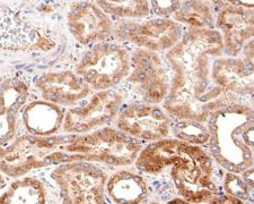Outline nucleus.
Instances as JSON below:
<instances>
[{"mask_svg":"<svg viewBox=\"0 0 254 204\" xmlns=\"http://www.w3.org/2000/svg\"><path fill=\"white\" fill-rule=\"evenodd\" d=\"M96 5L108 15L118 16L121 19H142L149 16L148 1H97Z\"/></svg>","mask_w":254,"mask_h":204,"instance_id":"nucleus-21","label":"nucleus"},{"mask_svg":"<svg viewBox=\"0 0 254 204\" xmlns=\"http://www.w3.org/2000/svg\"><path fill=\"white\" fill-rule=\"evenodd\" d=\"M173 20L194 28H212L215 25L211 7L206 1H183L173 14Z\"/></svg>","mask_w":254,"mask_h":204,"instance_id":"nucleus-20","label":"nucleus"},{"mask_svg":"<svg viewBox=\"0 0 254 204\" xmlns=\"http://www.w3.org/2000/svg\"><path fill=\"white\" fill-rule=\"evenodd\" d=\"M106 193L114 204H139L146 198L147 185L139 175L121 170L108 179Z\"/></svg>","mask_w":254,"mask_h":204,"instance_id":"nucleus-18","label":"nucleus"},{"mask_svg":"<svg viewBox=\"0 0 254 204\" xmlns=\"http://www.w3.org/2000/svg\"><path fill=\"white\" fill-rule=\"evenodd\" d=\"M64 110L48 101H33L22 110L24 126L30 135L51 136L63 127Z\"/></svg>","mask_w":254,"mask_h":204,"instance_id":"nucleus-17","label":"nucleus"},{"mask_svg":"<svg viewBox=\"0 0 254 204\" xmlns=\"http://www.w3.org/2000/svg\"><path fill=\"white\" fill-rule=\"evenodd\" d=\"M140 142L104 127L87 134L34 136L26 134L0 146V174L22 177L34 169L70 162H101L125 167L136 161Z\"/></svg>","mask_w":254,"mask_h":204,"instance_id":"nucleus-2","label":"nucleus"},{"mask_svg":"<svg viewBox=\"0 0 254 204\" xmlns=\"http://www.w3.org/2000/svg\"><path fill=\"white\" fill-rule=\"evenodd\" d=\"M131 72L127 77L134 95L148 104L164 102L170 92V79L161 56L137 49L130 55Z\"/></svg>","mask_w":254,"mask_h":204,"instance_id":"nucleus-8","label":"nucleus"},{"mask_svg":"<svg viewBox=\"0 0 254 204\" xmlns=\"http://www.w3.org/2000/svg\"><path fill=\"white\" fill-rule=\"evenodd\" d=\"M124 96L114 90L95 93L85 105L68 109L63 127L67 134H87L110 124L118 117Z\"/></svg>","mask_w":254,"mask_h":204,"instance_id":"nucleus-9","label":"nucleus"},{"mask_svg":"<svg viewBox=\"0 0 254 204\" xmlns=\"http://www.w3.org/2000/svg\"><path fill=\"white\" fill-rule=\"evenodd\" d=\"M226 5L217 14L215 25L223 40V52L228 57H240L247 44L253 41V2Z\"/></svg>","mask_w":254,"mask_h":204,"instance_id":"nucleus-11","label":"nucleus"},{"mask_svg":"<svg viewBox=\"0 0 254 204\" xmlns=\"http://www.w3.org/2000/svg\"><path fill=\"white\" fill-rule=\"evenodd\" d=\"M131 72L130 54L118 43L103 42L92 47L81 57L76 74L92 90L106 91L127 80Z\"/></svg>","mask_w":254,"mask_h":204,"instance_id":"nucleus-5","label":"nucleus"},{"mask_svg":"<svg viewBox=\"0 0 254 204\" xmlns=\"http://www.w3.org/2000/svg\"><path fill=\"white\" fill-rule=\"evenodd\" d=\"M134 162L139 170L155 176L169 170L178 193L191 204L208 203L218 195L210 156L199 145L164 138L142 149Z\"/></svg>","mask_w":254,"mask_h":204,"instance_id":"nucleus-3","label":"nucleus"},{"mask_svg":"<svg viewBox=\"0 0 254 204\" xmlns=\"http://www.w3.org/2000/svg\"><path fill=\"white\" fill-rule=\"evenodd\" d=\"M223 55L222 35L214 28L189 27L165 58L173 72L163 108L172 121L207 125L217 110L234 104L237 98L212 83L210 63Z\"/></svg>","mask_w":254,"mask_h":204,"instance_id":"nucleus-1","label":"nucleus"},{"mask_svg":"<svg viewBox=\"0 0 254 204\" xmlns=\"http://www.w3.org/2000/svg\"><path fill=\"white\" fill-rule=\"evenodd\" d=\"M113 35L119 42L157 52L170 50L183 36V26L172 18L120 19L114 24Z\"/></svg>","mask_w":254,"mask_h":204,"instance_id":"nucleus-7","label":"nucleus"},{"mask_svg":"<svg viewBox=\"0 0 254 204\" xmlns=\"http://www.w3.org/2000/svg\"><path fill=\"white\" fill-rule=\"evenodd\" d=\"M60 191L61 204H109L106 201L108 175L92 162H70L51 173Z\"/></svg>","mask_w":254,"mask_h":204,"instance_id":"nucleus-6","label":"nucleus"},{"mask_svg":"<svg viewBox=\"0 0 254 204\" xmlns=\"http://www.w3.org/2000/svg\"><path fill=\"white\" fill-rule=\"evenodd\" d=\"M1 82H2V80H1V77H0V83H1Z\"/></svg>","mask_w":254,"mask_h":204,"instance_id":"nucleus-27","label":"nucleus"},{"mask_svg":"<svg viewBox=\"0 0 254 204\" xmlns=\"http://www.w3.org/2000/svg\"><path fill=\"white\" fill-rule=\"evenodd\" d=\"M209 204H245L243 201L236 199L234 197H231V195H217L214 199H211L210 201L208 202Z\"/></svg>","mask_w":254,"mask_h":204,"instance_id":"nucleus-24","label":"nucleus"},{"mask_svg":"<svg viewBox=\"0 0 254 204\" xmlns=\"http://www.w3.org/2000/svg\"><path fill=\"white\" fill-rule=\"evenodd\" d=\"M253 169L242 175L228 173L225 177L224 189L226 194L234 197L241 201L252 200L253 197Z\"/></svg>","mask_w":254,"mask_h":204,"instance_id":"nucleus-22","label":"nucleus"},{"mask_svg":"<svg viewBox=\"0 0 254 204\" xmlns=\"http://www.w3.org/2000/svg\"><path fill=\"white\" fill-rule=\"evenodd\" d=\"M44 101L60 107H70L84 100L92 89L72 71L49 72L39 76L34 82Z\"/></svg>","mask_w":254,"mask_h":204,"instance_id":"nucleus-14","label":"nucleus"},{"mask_svg":"<svg viewBox=\"0 0 254 204\" xmlns=\"http://www.w3.org/2000/svg\"><path fill=\"white\" fill-rule=\"evenodd\" d=\"M166 204H191V203L184 201V200H182V199H174Z\"/></svg>","mask_w":254,"mask_h":204,"instance_id":"nucleus-25","label":"nucleus"},{"mask_svg":"<svg viewBox=\"0 0 254 204\" xmlns=\"http://www.w3.org/2000/svg\"><path fill=\"white\" fill-rule=\"evenodd\" d=\"M28 96V85L18 77H8L0 83V146L13 142L18 129V116Z\"/></svg>","mask_w":254,"mask_h":204,"instance_id":"nucleus-16","label":"nucleus"},{"mask_svg":"<svg viewBox=\"0 0 254 204\" xmlns=\"http://www.w3.org/2000/svg\"><path fill=\"white\" fill-rule=\"evenodd\" d=\"M46 34L25 22L10 7L0 3V48L8 50L33 51L50 49Z\"/></svg>","mask_w":254,"mask_h":204,"instance_id":"nucleus-13","label":"nucleus"},{"mask_svg":"<svg viewBox=\"0 0 254 204\" xmlns=\"http://www.w3.org/2000/svg\"><path fill=\"white\" fill-rule=\"evenodd\" d=\"M47 190L35 177H24L10 184L0 195V204H46Z\"/></svg>","mask_w":254,"mask_h":204,"instance_id":"nucleus-19","label":"nucleus"},{"mask_svg":"<svg viewBox=\"0 0 254 204\" xmlns=\"http://www.w3.org/2000/svg\"><path fill=\"white\" fill-rule=\"evenodd\" d=\"M182 2L183 1H151L149 2V6L155 15L163 16V18H165V16L173 15L181 7Z\"/></svg>","mask_w":254,"mask_h":204,"instance_id":"nucleus-23","label":"nucleus"},{"mask_svg":"<svg viewBox=\"0 0 254 204\" xmlns=\"http://www.w3.org/2000/svg\"><path fill=\"white\" fill-rule=\"evenodd\" d=\"M3 186H5V178H3L2 175L0 174V189H2Z\"/></svg>","mask_w":254,"mask_h":204,"instance_id":"nucleus-26","label":"nucleus"},{"mask_svg":"<svg viewBox=\"0 0 254 204\" xmlns=\"http://www.w3.org/2000/svg\"><path fill=\"white\" fill-rule=\"evenodd\" d=\"M171 117L155 104L133 103L119 112L118 130L134 140L161 141L170 135Z\"/></svg>","mask_w":254,"mask_h":204,"instance_id":"nucleus-10","label":"nucleus"},{"mask_svg":"<svg viewBox=\"0 0 254 204\" xmlns=\"http://www.w3.org/2000/svg\"><path fill=\"white\" fill-rule=\"evenodd\" d=\"M207 146L211 157L232 174L253 169V109L231 104L217 110L208 119Z\"/></svg>","mask_w":254,"mask_h":204,"instance_id":"nucleus-4","label":"nucleus"},{"mask_svg":"<svg viewBox=\"0 0 254 204\" xmlns=\"http://www.w3.org/2000/svg\"><path fill=\"white\" fill-rule=\"evenodd\" d=\"M67 26L77 42L87 46L103 43L111 38L114 24L96 2L79 1L69 8Z\"/></svg>","mask_w":254,"mask_h":204,"instance_id":"nucleus-12","label":"nucleus"},{"mask_svg":"<svg viewBox=\"0 0 254 204\" xmlns=\"http://www.w3.org/2000/svg\"><path fill=\"white\" fill-rule=\"evenodd\" d=\"M210 77L216 87L236 98L253 95V60L244 56L216 58Z\"/></svg>","mask_w":254,"mask_h":204,"instance_id":"nucleus-15","label":"nucleus"}]
</instances>
